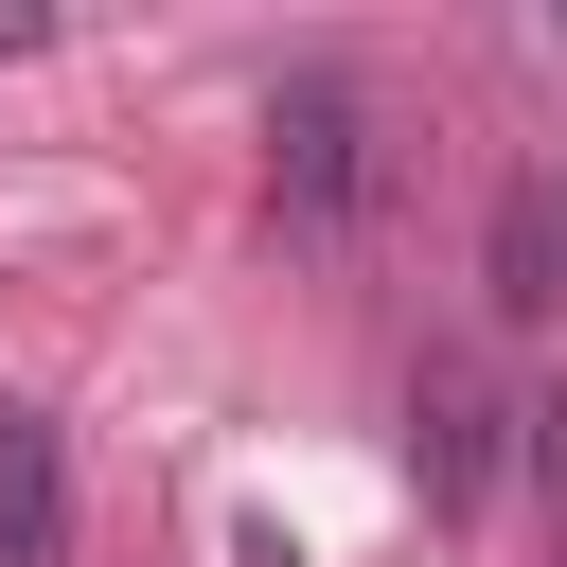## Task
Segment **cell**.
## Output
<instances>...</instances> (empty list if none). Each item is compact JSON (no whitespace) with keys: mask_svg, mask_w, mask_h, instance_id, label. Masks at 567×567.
I'll return each instance as SVG.
<instances>
[{"mask_svg":"<svg viewBox=\"0 0 567 567\" xmlns=\"http://www.w3.org/2000/svg\"><path fill=\"white\" fill-rule=\"evenodd\" d=\"M372 195H390V124H372V89H354V71H284V89H266V213H284L301 248H354Z\"/></svg>","mask_w":567,"mask_h":567,"instance_id":"cell-1","label":"cell"},{"mask_svg":"<svg viewBox=\"0 0 567 567\" xmlns=\"http://www.w3.org/2000/svg\"><path fill=\"white\" fill-rule=\"evenodd\" d=\"M496 425H532V408H496L461 354H425V390H408V478H425V514H478V496H496Z\"/></svg>","mask_w":567,"mask_h":567,"instance_id":"cell-2","label":"cell"},{"mask_svg":"<svg viewBox=\"0 0 567 567\" xmlns=\"http://www.w3.org/2000/svg\"><path fill=\"white\" fill-rule=\"evenodd\" d=\"M0 567H71V443L0 408Z\"/></svg>","mask_w":567,"mask_h":567,"instance_id":"cell-3","label":"cell"},{"mask_svg":"<svg viewBox=\"0 0 567 567\" xmlns=\"http://www.w3.org/2000/svg\"><path fill=\"white\" fill-rule=\"evenodd\" d=\"M478 266H496V319H549L567 301V195L549 177H496V248Z\"/></svg>","mask_w":567,"mask_h":567,"instance_id":"cell-4","label":"cell"},{"mask_svg":"<svg viewBox=\"0 0 567 567\" xmlns=\"http://www.w3.org/2000/svg\"><path fill=\"white\" fill-rule=\"evenodd\" d=\"M532 478H549V496H567V390H549V408H532Z\"/></svg>","mask_w":567,"mask_h":567,"instance_id":"cell-5","label":"cell"},{"mask_svg":"<svg viewBox=\"0 0 567 567\" xmlns=\"http://www.w3.org/2000/svg\"><path fill=\"white\" fill-rule=\"evenodd\" d=\"M0 53H35V18H0Z\"/></svg>","mask_w":567,"mask_h":567,"instance_id":"cell-6","label":"cell"}]
</instances>
